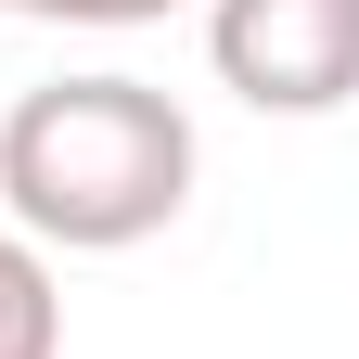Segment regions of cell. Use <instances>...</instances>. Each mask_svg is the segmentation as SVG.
Returning a JSON list of instances; mask_svg holds the SVG:
<instances>
[{
	"label": "cell",
	"instance_id": "1",
	"mask_svg": "<svg viewBox=\"0 0 359 359\" xmlns=\"http://www.w3.org/2000/svg\"><path fill=\"white\" fill-rule=\"evenodd\" d=\"M0 205L26 244H142L193 205V116L154 77H39L0 116Z\"/></svg>",
	"mask_w": 359,
	"mask_h": 359
},
{
	"label": "cell",
	"instance_id": "2",
	"mask_svg": "<svg viewBox=\"0 0 359 359\" xmlns=\"http://www.w3.org/2000/svg\"><path fill=\"white\" fill-rule=\"evenodd\" d=\"M205 52L269 116H334L359 90V0H218Z\"/></svg>",
	"mask_w": 359,
	"mask_h": 359
},
{
	"label": "cell",
	"instance_id": "3",
	"mask_svg": "<svg viewBox=\"0 0 359 359\" xmlns=\"http://www.w3.org/2000/svg\"><path fill=\"white\" fill-rule=\"evenodd\" d=\"M65 346V295H52V257L26 231H0V359H52Z\"/></svg>",
	"mask_w": 359,
	"mask_h": 359
},
{
	"label": "cell",
	"instance_id": "4",
	"mask_svg": "<svg viewBox=\"0 0 359 359\" xmlns=\"http://www.w3.org/2000/svg\"><path fill=\"white\" fill-rule=\"evenodd\" d=\"M0 13H52V26H154L167 0H0Z\"/></svg>",
	"mask_w": 359,
	"mask_h": 359
}]
</instances>
